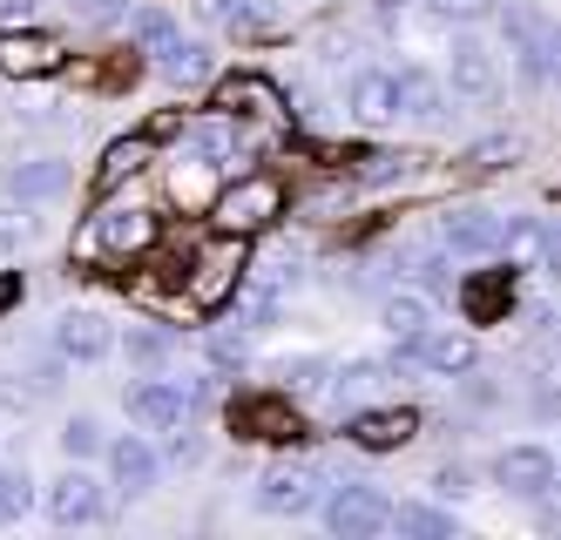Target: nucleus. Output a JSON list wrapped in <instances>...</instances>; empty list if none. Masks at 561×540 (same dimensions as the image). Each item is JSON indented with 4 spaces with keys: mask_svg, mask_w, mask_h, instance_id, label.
Instances as JSON below:
<instances>
[{
    "mask_svg": "<svg viewBox=\"0 0 561 540\" xmlns=\"http://www.w3.org/2000/svg\"><path fill=\"white\" fill-rule=\"evenodd\" d=\"M501 27H507V41H514L520 81H528V89H548L554 68H561V21L541 14V8H501Z\"/></svg>",
    "mask_w": 561,
    "mask_h": 540,
    "instance_id": "nucleus-1",
    "label": "nucleus"
},
{
    "mask_svg": "<svg viewBox=\"0 0 561 540\" xmlns=\"http://www.w3.org/2000/svg\"><path fill=\"white\" fill-rule=\"evenodd\" d=\"M447 89H454V102H467V108H494L501 95H507V81H501V48L488 34H460L454 41V55H447Z\"/></svg>",
    "mask_w": 561,
    "mask_h": 540,
    "instance_id": "nucleus-2",
    "label": "nucleus"
},
{
    "mask_svg": "<svg viewBox=\"0 0 561 540\" xmlns=\"http://www.w3.org/2000/svg\"><path fill=\"white\" fill-rule=\"evenodd\" d=\"M210 217H217V230H230V237L271 230L277 217H285V183H277V176H237V183L210 203Z\"/></svg>",
    "mask_w": 561,
    "mask_h": 540,
    "instance_id": "nucleus-3",
    "label": "nucleus"
},
{
    "mask_svg": "<svg viewBox=\"0 0 561 540\" xmlns=\"http://www.w3.org/2000/svg\"><path fill=\"white\" fill-rule=\"evenodd\" d=\"M325 533H339V540H379V533H392V501H386L379 486H366V480H339L325 493Z\"/></svg>",
    "mask_w": 561,
    "mask_h": 540,
    "instance_id": "nucleus-4",
    "label": "nucleus"
},
{
    "mask_svg": "<svg viewBox=\"0 0 561 540\" xmlns=\"http://www.w3.org/2000/svg\"><path fill=\"white\" fill-rule=\"evenodd\" d=\"M392 365L407 371H426V379H467V371L480 365V345L467 338V331H420V338H399L392 345Z\"/></svg>",
    "mask_w": 561,
    "mask_h": 540,
    "instance_id": "nucleus-5",
    "label": "nucleus"
},
{
    "mask_svg": "<svg viewBox=\"0 0 561 540\" xmlns=\"http://www.w3.org/2000/svg\"><path fill=\"white\" fill-rule=\"evenodd\" d=\"M561 480V452H548L541 439H514L494 452V486L507 493V501H528L541 507V493Z\"/></svg>",
    "mask_w": 561,
    "mask_h": 540,
    "instance_id": "nucleus-6",
    "label": "nucleus"
},
{
    "mask_svg": "<svg viewBox=\"0 0 561 540\" xmlns=\"http://www.w3.org/2000/svg\"><path fill=\"white\" fill-rule=\"evenodd\" d=\"M318 486H325V473L305 467V460H277L257 473V493H251V507L271 514V520H298L318 507Z\"/></svg>",
    "mask_w": 561,
    "mask_h": 540,
    "instance_id": "nucleus-7",
    "label": "nucleus"
},
{
    "mask_svg": "<svg viewBox=\"0 0 561 540\" xmlns=\"http://www.w3.org/2000/svg\"><path fill=\"white\" fill-rule=\"evenodd\" d=\"M439 243H447L454 257H507V217L501 210H488V203H454L447 217H439Z\"/></svg>",
    "mask_w": 561,
    "mask_h": 540,
    "instance_id": "nucleus-8",
    "label": "nucleus"
},
{
    "mask_svg": "<svg viewBox=\"0 0 561 540\" xmlns=\"http://www.w3.org/2000/svg\"><path fill=\"white\" fill-rule=\"evenodd\" d=\"M196 399H204L196 386H183V379H156V371H149V379L129 392V420H136L142 433H183V426L196 420Z\"/></svg>",
    "mask_w": 561,
    "mask_h": 540,
    "instance_id": "nucleus-9",
    "label": "nucleus"
},
{
    "mask_svg": "<svg viewBox=\"0 0 561 540\" xmlns=\"http://www.w3.org/2000/svg\"><path fill=\"white\" fill-rule=\"evenodd\" d=\"M42 507H48L55 527H95V520H108V493H102V480H95L82 460H68V473L48 480Z\"/></svg>",
    "mask_w": 561,
    "mask_h": 540,
    "instance_id": "nucleus-10",
    "label": "nucleus"
},
{
    "mask_svg": "<svg viewBox=\"0 0 561 540\" xmlns=\"http://www.w3.org/2000/svg\"><path fill=\"white\" fill-rule=\"evenodd\" d=\"M68 61L61 48V34H42V27H0V74H14V81H42Z\"/></svg>",
    "mask_w": 561,
    "mask_h": 540,
    "instance_id": "nucleus-11",
    "label": "nucleus"
},
{
    "mask_svg": "<svg viewBox=\"0 0 561 540\" xmlns=\"http://www.w3.org/2000/svg\"><path fill=\"white\" fill-rule=\"evenodd\" d=\"M413 433H420L413 405H358L345 420V439L358 452H399V446H413Z\"/></svg>",
    "mask_w": 561,
    "mask_h": 540,
    "instance_id": "nucleus-12",
    "label": "nucleus"
},
{
    "mask_svg": "<svg viewBox=\"0 0 561 540\" xmlns=\"http://www.w3.org/2000/svg\"><path fill=\"white\" fill-rule=\"evenodd\" d=\"M156 480H163V452H156L142 433L108 439V486L123 493V501H142V493H156Z\"/></svg>",
    "mask_w": 561,
    "mask_h": 540,
    "instance_id": "nucleus-13",
    "label": "nucleus"
},
{
    "mask_svg": "<svg viewBox=\"0 0 561 540\" xmlns=\"http://www.w3.org/2000/svg\"><path fill=\"white\" fill-rule=\"evenodd\" d=\"M55 352H61L68 365H102V358L115 352V331H108V318H102V311L75 305V311H61V318H55Z\"/></svg>",
    "mask_w": 561,
    "mask_h": 540,
    "instance_id": "nucleus-14",
    "label": "nucleus"
},
{
    "mask_svg": "<svg viewBox=\"0 0 561 540\" xmlns=\"http://www.w3.org/2000/svg\"><path fill=\"white\" fill-rule=\"evenodd\" d=\"M89 243H95V251H115V257L149 251V243H156V210H136V203H115V210H95V223H89Z\"/></svg>",
    "mask_w": 561,
    "mask_h": 540,
    "instance_id": "nucleus-15",
    "label": "nucleus"
},
{
    "mask_svg": "<svg viewBox=\"0 0 561 540\" xmlns=\"http://www.w3.org/2000/svg\"><path fill=\"white\" fill-rule=\"evenodd\" d=\"M237 277H244V243H237L230 230H224V243L217 251H204L196 257V277H190V298L204 305V311H217L230 290H237Z\"/></svg>",
    "mask_w": 561,
    "mask_h": 540,
    "instance_id": "nucleus-16",
    "label": "nucleus"
},
{
    "mask_svg": "<svg viewBox=\"0 0 561 540\" xmlns=\"http://www.w3.org/2000/svg\"><path fill=\"white\" fill-rule=\"evenodd\" d=\"M345 108H352V122H366V129H386L399 115V74L392 68H358L352 89H345Z\"/></svg>",
    "mask_w": 561,
    "mask_h": 540,
    "instance_id": "nucleus-17",
    "label": "nucleus"
},
{
    "mask_svg": "<svg viewBox=\"0 0 561 540\" xmlns=\"http://www.w3.org/2000/svg\"><path fill=\"white\" fill-rule=\"evenodd\" d=\"M379 324H386V338H392V345H399V338H420V331H433V324H439L433 290H386V298H379Z\"/></svg>",
    "mask_w": 561,
    "mask_h": 540,
    "instance_id": "nucleus-18",
    "label": "nucleus"
},
{
    "mask_svg": "<svg viewBox=\"0 0 561 540\" xmlns=\"http://www.w3.org/2000/svg\"><path fill=\"white\" fill-rule=\"evenodd\" d=\"M68 183H75V170H68L61 156H27V162H14V170H8V196H21V203H48Z\"/></svg>",
    "mask_w": 561,
    "mask_h": 540,
    "instance_id": "nucleus-19",
    "label": "nucleus"
},
{
    "mask_svg": "<svg viewBox=\"0 0 561 540\" xmlns=\"http://www.w3.org/2000/svg\"><path fill=\"white\" fill-rule=\"evenodd\" d=\"M447 81L439 74H426V68H399V115L407 122H447L454 108H447Z\"/></svg>",
    "mask_w": 561,
    "mask_h": 540,
    "instance_id": "nucleus-20",
    "label": "nucleus"
},
{
    "mask_svg": "<svg viewBox=\"0 0 561 540\" xmlns=\"http://www.w3.org/2000/svg\"><path fill=\"white\" fill-rule=\"evenodd\" d=\"M392 533H407V540H454L460 514L439 507V501H392Z\"/></svg>",
    "mask_w": 561,
    "mask_h": 540,
    "instance_id": "nucleus-21",
    "label": "nucleus"
},
{
    "mask_svg": "<svg viewBox=\"0 0 561 540\" xmlns=\"http://www.w3.org/2000/svg\"><path fill=\"white\" fill-rule=\"evenodd\" d=\"M230 426L244 439H298V420L285 412V399H237L230 405Z\"/></svg>",
    "mask_w": 561,
    "mask_h": 540,
    "instance_id": "nucleus-22",
    "label": "nucleus"
},
{
    "mask_svg": "<svg viewBox=\"0 0 561 540\" xmlns=\"http://www.w3.org/2000/svg\"><path fill=\"white\" fill-rule=\"evenodd\" d=\"M332 358H318V352H298V358H277L271 365V379H277V392L285 399H311V392H332Z\"/></svg>",
    "mask_w": 561,
    "mask_h": 540,
    "instance_id": "nucleus-23",
    "label": "nucleus"
},
{
    "mask_svg": "<svg viewBox=\"0 0 561 540\" xmlns=\"http://www.w3.org/2000/svg\"><path fill=\"white\" fill-rule=\"evenodd\" d=\"M156 68H163V81H176V89H204V81H210V48H204V41H170V48H156Z\"/></svg>",
    "mask_w": 561,
    "mask_h": 540,
    "instance_id": "nucleus-24",
    "label": "nucleus"
},
{
    "mask_svg": "<svg viewBox=\"0 0 561 540\" xmlns=\"http://www.w3.org/2000/svg\"><path fill=\"white\" fill-rule=\"evenodd\" d=\"M392 379V358H352L332 371V399L358 412V399H379V386Z\"/></svg>",
    "mask_w": 561,
    "mask_h": 540,
    "instance_id": "nucleus-25",
    "label": "nucleus"
},
{
    "mask_svg": "<svg viewBox=\"0 0 561 540\" xmlns=\"http://www.w3.org/2000/svg\"><path fill=\"white\" fill-rule=\"evenodd\" d=\"M123 358H129L136 371H163V365L176 358V331H170V324H129V331H123Z\"/></svg>",
    "mask_w": 561,
    "mask_h": 540,
    "instance_id": "nucleus-26",
    "label": "nucleus"
},
{
    "mask_svg": "<svg viewBox=\"0 0 561 540\" xmlns=\"http://www.w3.org/2000/svg\"><path fill=\"white\" fill-rule=\"evenodd\" d=\"M217 108L224 115H277V108H285V95H277L271 81H257V74H237V81H224Z\"/></svg>",
    "mask_w": 561,
    "mask_h": 540,
    "instance_id": "nucleus-27",
    "label": "nucleus"
},
{
    "mask_svg": "<svg viewBox=\"0 0 561 540\" xmlns=\"http://www.w3.org/2000/svg\"><path fill=\"white\" fill-rule=\"evenodd\" d=\"M149 156H156V136H123V142H108V156H102V189H115L123 176H136Z\"/></svg>",
    "mask_w": 561,
    "mask_h": 540,
    "instance_id": "nucleus-28",
    "label": "nucleus"
},
{
    "mask_svg": "<svg viewBox=\"0 0 561 540\" xmlns=\"http://www.w3.org/2000/svg\"><path fill=\"white\" fill-rule=\"evenodd\" d=\"M61 452H68V460H108V439H102V420H95V412H75V420L61 426Z\"/></svg>",
    "mask_w": 561,
    "mask_h": 540,
    "instance_id": "nucleus-29",
    "label": "nucleus"
},
{
    "mask_svg": "<svg viewBox=\"0 0 561 540\" xmlns=\"http://www.w3.org/2000/svg\"><path fill=\"white\" fill-rule=\"evenodd\" d=\"M413 162H420V156H407V149H373L352 176L366 183V189H386V183H407V176H413Z\"/></svg>",
    "mask_w": 561,
    "mask_h": 540,
    "instance_id": "nucleus-30",
    "label": "nucleus"
},
{
    "mask_svg": "<svg viewBox=\"0 0 561 540\" xmlns=\"http://www.w3.org/2000/svg\"><path fill=\"white\" fill-rule=\"evenodd\" d=\"M129 41H136V48H170V41H176V14L170 8H136L129 14Z\"/></svg>",
    "mask_w": 561,
    "mask_h": 540,
    "instance_id": "nucleus-31",
    "label": "nucleus"
},
{
    "mask_svg": "<svg viewBox=\"0 0 561 540\" xmlns=\"http://www.w3.org/2000/svg\"><path fill=\"white\" fill-rule=\"evenodd\" d=\"M541 223L548 217H535V210H514L507 217V257L514 264H541Z\"/></svg>",
    "mask_w": 561,
    "mask_h": 540,
    "instance_id": "nucleus-32",
    "label": "nucleus"
},
{
    "mask_svg": "<svg viewBox=\"0 0 561 540\" xmlns=\"http://www.w3.org/2000/svg\"><path fill=\"white\" fill-rule=\"evenodd\" d=\"M460 305H467L473 318H501V311H507V271H488L480 284H467Z\"/></svg>",
    "mask_w": 561,
    "mask_h": 540,
    "instance_id": "nucleus-33",
    "label": "nucleus"
},
{
    "mask_svg": "<svg viewBox=\"0 0 561 540\" xmlns=\"http://www.w3.org/2000/svg\"><path fill=\"white\" fill-rule=\"evenodd\" d=\"M277 305H285V290H277V284H264V277H257V284L244 290V305H237V324H244V331H264V324L277 318Z\"/></svg>",
    "mask_w": 561,
    "mask_h": 540,
    "instance_id": "nucleus-34",
    "label": "nucleus"
},
{
    "mask_svg": "<svg viewBox=\"0 0 561 540\" xmlns=\"http://www.w3.org/2000/svg\"><path fill=\"white\" fill-rule=\"evenodd\" d=\"M34 507V480L21 467H0V520H21Z\"/></svg>",
    "mask_w": 561,
    "mask_h": 540,
    "instance_id": "nucleus-35",
    "label": "nucleus"
},
{
    "mask_svg": "<svg viewBox=\"0 0 561 540\" xmlns=\"http://www.w3.org/2000/svg\"><path fill=\"white\" fill-rule=\"evenodd\" d=\"M507 156H520V136H480V142L467 149L473 170H507Z\"/></svg>",
    "mask_w": 561,
    "mask_h": 540,
    "instance_id": "nucleus-36",
    "label": "nucleus"
},
{
    "mask_svg": "<svg viewBox=\"0 0 561 540\" xmlns=\"http://www.w3.org/2000/svg\"><path fill=\"white\" fill-rule=\"evenodd\" d=\"M426 8H433L439 21H460V27H473V21L501 14V0H426Z\"/></svg>",
    "mask_w": 561,
    "mask_h": 540,
    "instance_id": "nucleus-37",
    "label": "nucleus"
},
{
    "mask_svg": "<svg viewBox=\"0 0 561 540\" xmlns=\"http://www.w3.org/2000/svg\"><path fill=\"white\" fill-rule=\"evenodd\" d=\"M0 243H8V251H14V243H34V217H27V203L14 196V203H0Z\"/></svg>",
    "mask_w": 561,
    "mask_h": 540,
    "instance_id": "nucleus-38",
    "label": "nucleus"
},
{
    "mask_svg": "<svg viewBox=\"0 0 561 540\" xmlns=\"http://www.w3.org/2000/svg\"><path fill=\"white\" fill-rule=\"evenodd\" d=\"M251 358V345H244V331H217V338H210V365H244Z\"/></svg>",
    "mask_w": 561,
    "mask_h": 540,
    "instance_id": "nucleus-39",
    "label": "nucleus"
},
{
    "mask_svg": "<svg viewBox=\"0 0 561 540\" xmlns=\"http://www.w3.org/2000/svg\"><path fill=\"white\" fill-rule=\"evenodd\" d=\"M433 493H439V501H467V493H473V473H467V467H439V473H433Z\"/></svg>",
    "mask_w": 561,
    "mask_h": 540,
    "instance_id": "nucleus-40",
    "label": "nucleus"
},
{
    "mask_svg": "<svg viewBox=\"0 0 561 540\" xmlns=\"http://www.w3.org/2000/svg\"><path fill=\"white\" fill-rule=\"evenodd\" d=\"M460 399H467L473 412H494V405H501V386H494V379H473V371H467V379H460Z\"/></svg>",
    "mask_w": 561,
    "mask_h": 540,
    "instance_id": "nucleus-41",
    "label": "nucleus"
},
{
    "mask_svg": "<svg viewBox=\"0 0 561 540\" xmlns=\"http://www.w3.org/2000/svg\"><path fill=\"white\" fill-rule=\"evenodd\" d=\"M535 271L561 277V217H548V223H541V264H535Z\"/></svg>",
    "mask_w": 561,
    "mask_h": 540,
    "instance_id": "nucleus-42",
    "label": "nucleus"
},
{
    "mask_svg": "<svg viewBox=\"0 0 561 540\" xmlns=\"http://www.w3.org/2000/svg\"><path fill=\"white\" fill-rule=\"evenodd\" d=\"M528 412H535V420H561V386H535L528 392Z\"/></svg>",
    "mask_w": 561,
    "mask_h": 540,
    "instance_id": "nucleus-43",
    "label": "nucleus"
},
{
    "mask_svg": "<svg viewBox=\"0 0 561 540\" xmlns=\"http://www.w3.org/2000/svg\"><path fill=\"white\" fill-rule=\"evenodd\" d=\"M27 298V284H21V271H0V318H8L14 305Z\"/></svg>",
    "mask_w": 561,
    "mask_h": 540,
    "instance_id": "nucleus-44",
    "label": "nucleus"
},
{
    "mask_svg": "<svg viewBox=\"0 0 561 540\" xmlns=\"http://www.w3.org/2000/svg\"><path fill=\"white\" fill-rule=\"evenodd\" d=\"M27 8H34V0H0V27H21Z\"/></svg>",
    "mask_w": 561,
    "mask_h": 540,
    "instance_id": "nucleus-45",
    "label": "nucleus"
},
{
    "mask_svg": "<svg viewBox=\"0 0 561 540\" xmlns=\"http://www.w3.org/2000/svg\"><path fill=\"white\" fill-rule=\"evenodd\" d=\"M407 8H413V0H373V14H379V21H386V27H392V21H399V14H407Z\"/></svg>",
    "mask_w": 561,
    "mask_h": 540,
    "instance_id": "nucleus-46",
    "label": "nucleus"
},
{
    "mask_svg": "<svg viewBox=\"0 0 561 540\" xmlns=\"http://www.w3.org/2000/svg\"><path fill=\"white\" fill-rule=\"evenodd\" d=\"M554 352H561V324H554Z\"/></svg>",
    "mask_w": 561,
    "mask_h": 540,
    "instance_id": "nucleus-47",
    "label": "nucleus"
},
{
    "mask_svg": "<svg viewBox=\"0 0 561 540\" xmlns=\"http://www.w3.org/2000/svg\"><path fill=\"white\" fill-rule=\"evenodd\" d=\"M554 89H561V68H554Z\"/></svg>",
    "mask_w": 561,
    "mask_h": 540,
    "instance_id": "nucleus-48",
    "label": "nucleus"
}]
</instances>
